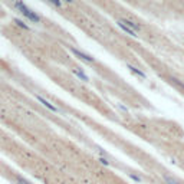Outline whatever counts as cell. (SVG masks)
Returning a JSON list of instances; mask_svg holds the SVG:
<instances>
[{
	"label": "cell",
	"mask_w": 184,
	"mask_h": 184,
	"mask_svg": "<svg viewBox=\"0 0 184 184\" xmlns=\"http://www.w3.org/2000/svg\"><path fill=\"white\" fill-rule=\"evenodd\" d=\"M13 6H14V9L23 16L25 20L30 22V23H36V25L42 23V17H40L33 9H30V7L27 6L26 3H23L22 0H13Z\"/></svg>",
	"instance_id": "1"
},
{
	"label": "cell",
	"mask_w": 184,
	"mask_h": 184,
	"mask_svg": "<svg viewBox=\"0 0 184 184\" xmlns=\"http://www.w3.org/2000/svg\"><path fill=\"white\" fill-rule=\"evenodd\" d=\"M69 51H71L78 59H81L82 62H85V63H88V65H94V63L97 62L94 56H91L89 53L84 52V51H81V49H78V48H75V46H69Z\"/></svg>",
	"instance_id": "2"
},
{
	"label": "cell",
	"mask_w": 184,
	"mask_h": 184,
	"mask_svg": "<svg viewBox=\"0 0 184 184\" xmlns=\"http://www.w3.org/2000/svg\"><path fill=\"white\" fill-rule=\"evenodd\" d=\"M33 97H35V99H38V101H39V102L43 106H45V108H48V109H49L51 112H55V114H60V108H59V106L55 105L53 102H51L49 99H46L45 97H42V95H39V94H35Z\"/></svg>",
	"instance_id": "3"
},
{
	"label": "cell",
	"mask_w": 184,
	"mask_h": 184,
	"mask_svg": "<svg viewBox=\"0 0 184 184\" xmlns=\"http://www.w3.org/2000/svg\"><path fill=\"white\" fill-rule=\"evenodd\" d=\"M163 181H164V184H184L183 180H180L176 176L168 174V173H163Z\"/></svg>",
	"instance_id": "4"
},
{
	"label": "cell",
	"mask_w": 184,
	"mask_h": 184,
	"mask_svg": "<svg viewBox=\"0 0 184 184\" xmlns=\"http://www.w3.org/2000/svg\"><path fill=\"white\" fill-rule=\"evenodd\" d=\"M117 25H118V26L121 27V29H122V30H124L125 33H128L130 36H132V38H138V33H137V32H134L131 27L127 26L124 22H122V19H118V20H117Z\"/></svg>",
	"instance_id": "5"
},
{
	"label": "cell",
	"mask_w": 184,
	"mask_h": 184,
	"mask_svg": "<svg viewBox=\"0 0 184 184\" xmlns=\"http://www.w3.org/2000/svg\"><path fill=\"white\" fill-rule=\"evenodd\" d=\"M72 73L75 75V76H76V78L81 79V81L86 82V84L89 82V76H88V75H86V73L84 72L82 69H79V68H73V69H72Z\"/></svg>",
	"instance_id": "6"
},
{
	"label": "cell",
	"mask_w": 184,
	"mask_h": 184,
	"mask_svg": "<svg viewBox=\"0 0 184 184\" xmlns=\"http://www.w3.org/2000/svg\"><path fill=\"white\" fill-rule=\"evenodd\" d=\"M122 22H124V23H125V25H127L128 27H131L134 32H137V33H138L140 30H141V26H140V25H137L135 22H132V20H130V19H122Z\"/></svg>",
	"instance_id": "7"
},
{
	"label": "cell",
	"mask_w": 184,
	"mask_h": 184,
	"mask_svg": "<svg viewBox=\"0 0 184 184\" xmlns=\"http://www.w3.org/2000/svg\"><path fill=\"white\" fill-rule=\"evenodd\" d=\"M14 23L17 25V26L20 27V29H23V30H30V26L26 23V20H23V19H14Z\"/></svg>",
	"instance_id": "8"
},
{
	"label": "cell",
	"mask_w": 184,
	"mask_h": 184,
	"mask_svg": "<svg viewBox=\"0 0 184 184\" xmlns=\"http://www.w3.org/2000/svg\"><path fill=\"white\" fill-rule=\"evenodd\" d=\"M128 68L131 69V72H134L135 75H138V76H141V78H145V73L144 72H141L140 69H137L135 66H132V65H128Z\"/></svg>",
	"instance_id": "9"
},
{
	"label": "cell",
	"mask_w": 184,
	"mask_h": 184,
	"mask_svg": "<svg viewBox=\"0 0 184 184\" xmlns=\"http://www.w3.org/2000/svg\"><path fill=\"white\" fill-rule=\"evenodd\" d=\"M48 3H51L52 6L58 7V9H62V5H63V2L62 0H46Z\"/></svg>",
	"instance_id": "10"
},
{
	"label": "cell",
	"mask_w": 184,
	"mask_h": 184,
	"mask_svg": "<svg viewBox=\"0 0 184 184\" xmlns=\"http://www.w3.org/2000/svg\"><path fill=\"white\" fill-rule=\"evenodd\" d=\"M17 184H33V183H30L29 180H26L25 177H17Z\"/></svg>",
	"instance_id": "11"
},
{
	"label": "cell",
	"mask_w": 184,
	"mask_h": 184,
	"mask_svg": "<svg viewBox=\"0 0 184 184\" xmlns=\"http://www.w3.org/2000/svg\"><path fill=\"white\" fill-rule=\"evenodd\" d=\"M101 163H102V164H106V165H108V161H106L105 158H101Z\"/></svg>",
	"instance_id": "12"
},
{
	"label": "cell",
	"mask_w": 184,
	"mask_h": 184,
	"mask_svg": "<svg viewBox=\"0 0 184 184\" xmlns=\"http://www.w3.org/2000/svg\"><path fill=\"white\" fill-rule=\"evenodd\" d=\"M62 2H66V3H73V0H62Z\"/></svg>",
	"instance_id": "13"
}]
</instances>
